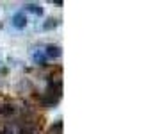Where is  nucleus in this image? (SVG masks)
Wrapping results in <instances>:
<instances>
[{
	"mask_svg": "<svg viewBox=\"0 0 153 134\" xmlns=\"http://www.w3.org/2000/svg\"><path fill=\"white\" fill-rule=\"evenodd\" d=\"M43 54H45V57L57 59V57L62 55V50H61V46H57V45H46L45 50H43Z\"/></svg>",
	"mask_w": 153,
	"mask_h": 134,
	"instance_id": "1",
	"label": "nucleus"
},
{
	"mask_svg": "<svg viewBox=\"0 0 153 134\" xmlns=\"http://www.w3.org/2000/svg\"><path fill=\"white\" fill-rule=\"evenodd\" d=\"M13 27L14 29H25L27 27V16H25V13H14L13 14Z\"/></svg>",
	"mask_w": 153,
	"mask_h": 134,
	"instance_id": "2",
	"label": "nucleus"
},
{
	"mask_svg": "<svg viewBox=\"0 0 153 134\" xmlns=\"http://www.w3.org/2000/svg\"><path fill=\"white\" fill-rule=\"evenodd\" d=\"M25 11H29V13H32V14H36V16H43V7L39 5L38 2H29V4H25Z\"/></svg>",
	"mask_w": 153,
	"mask_h": 134,
	"instance_id": "3",
	"label": "nucleus"
},
{
	"mask_svg": "<svg viewBox=\"0 0 153 134\" xmlns=\"http://www.w3.org/2000/svg\"><path fill=\"white\" fill-rule=\"evenodd\" d=\"M59 27V20L57 18H46L43 23V31H53Z\"/></svg>",
	"mask_w": 153,
	"mask_h": 134,
	"instance_id": "4",
	"label": "nucleus"
},
{
	"mask_svg": "<svg viewBox=\"0 0 153 134\" xmlns=\"http://www.w3.org/2000/svg\"><path fill=\"white\" fill-rule=\"evenodd\" d=\"M32 59L38 63V64H45V61H46V57H45V54H43V50L41 52H34V55H32Z\"/></svg>",
	"mask_w": 153,
	"mask_h": 134,
	"instance_id": "5",
	"label": "nucleus"
},
{
	"mask_svg": "<svg viewBox=\"0 0 153 134\" xmlns=\"http://www.w3.org/2000/svg\"><path fill=\"white\" fill-rule=\"evenodd\" d=\"M0 113H2V115H13V113H14V109H13L11 106H2Z\"/></svg>",
	"mask_w": 153,
	"mask_h": 134,
	"instance_id": "6",
	"label": "nucleus"
},
{
	"mask_svg": "<svg viewBox=\"0 0 153 134\" xmlns=\"http://www.w3.org/2000/svg\"><path fill=\"white\" fill-rule=\"evenodd\" d=\"M4 134H14V129H13V127H7V129L4 131Z\"/></svg>",
	"mask_w": 153,
	"mask_h": 134,
	"instance_id": "7",
	"label": "nucleus"
}]
</instances>
